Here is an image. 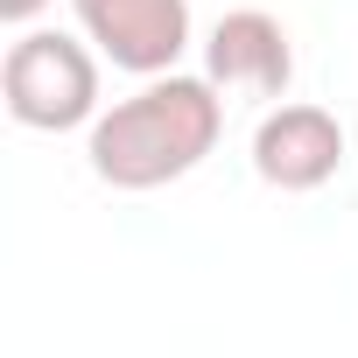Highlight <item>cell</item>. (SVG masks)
<instances>
[{
	"instance_id": "1",
	"label": "cell",
	"mask_w": 358,
	"mask_h": 358,
	"mask_svg": "<svg viewBox=\"0 0 358 358\" xmlns=\"http://www.w3.org/2000/svg\"><path fill=\"white\" fill-rule=\"evenodd\" d=\"M218 134H225V92L204 71H162V78H141V92L113 99L85 127V162L106 190L141 197L204 169Z\"/></svg>"
},
{
	"instance_id": "3",
	"label": "cell",
	"mask_w": 358,
	"mask_h": 358,
	"mask_svg": "<svg viewBox=\"0 0 358 358\" xmlns=\"http://www.w3.org/2000/svg\"><path fill=\"white\" fill-rule=\"evenodd\" d=\"M78 36L127 78H162L190 50V0H71Z\"/></svg>"
},
{
	"instance_id": "6",
	"label": "cell",
	"mask_w": 358,
	"mask_h": 358,
	"mask_svg": "<svg viewBox=\"0 0 358 358\" xmlns=\"http://www.w3.org/2000/svg\"><path fill=\"white\" fill-rule=\"evenodd\" d=\"M43 8H50V0H0V22H8V29H36Z\"/></svg>"
},
{
	"instance_id": "2",
	"label": "cell",
	"mask_w": 358,
	"mask_h": 358,
	"mask_svg": "<svg viewBox=\"0 0 358 358\" xmlns=\"http://www.w3.org/2000/svg\"><path fill=\"white\" fill-rule=\"evenodd\" d=\"M99 50L85 36L64 29H22L0 57V99H8V120L29 134H78L92 127L99 106Z\"/></svg>"
},
{
	"instance_id": "4",
	"label": "cell",
	"mask_w": 358,
	"mask_h": 358,
	"mask_svg": "<svg viewBox=\"0 0 358 358\" xmlns=\"http://www.w3.org/2000/svg\"><path fill=\"white\" fill-rule=\"evenodd\" d=\"M344 169V127L330 106H309V99H288V106H267L260 127H253V176L281 197H309L323 190L330 176Z\"/></svg>"
},
{
	"instance_id": "5",
	"label": "cell",
	"mask_w": 358,
	"mask_h": 358,
	"mask_svg": "<svg viewBox=\"0 0 358 358\" xmlns=\"http://www.w3.org/2000/svg\"><path fill=\"white\" fill-rule=\"evenodd\" d=\"M204 78L218 92H232V99H267V106L288 99V85H295V43H288L281 15H267V8L218 15L211 36H204Z\"/></svg>"
}]
</instances>
